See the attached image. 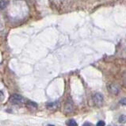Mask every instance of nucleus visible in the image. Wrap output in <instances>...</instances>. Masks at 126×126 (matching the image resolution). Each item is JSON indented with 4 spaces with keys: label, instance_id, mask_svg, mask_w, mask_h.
<instances>
[{
    "label": "nucleus",
    "instance_id": "obj_3",
    "mask_svg": "<svg viewBox=\"0 0 126 126\" xmlns=\"http://www.w3.org/2000/svg\"><path fill=\"white\" fill-rule=\"evenodd\" d=\"M74 109H75L74 103L71 100L67 101V102L65 103V106H64V112L66 113H73Z\"/></svg>",
    "mask_w": 126,
    "mask_h": 126
},
{
    "label": "nucleus",
    "instance_id": "obj_14",
    "mask_svg": "<svg viewBox=\"0 0 126 126\" xmlns=\"http://www.w3.org/2000/svg\"><path fill=\"white\" fill-rule=\"evenodd\" d=\"M83 126H93L92 124H90V122H85Z\"/></svg>",
    "mask_w": 126,
    "mask_h": 126
},
{
    "label": "nucleus",
    "instance_id": "obj_10",
    "mask_svg": "<svg viewBox=\"0 0 126 126\" xmlns=\"http://www.w3.org/2000/svg\"><path fill=\"white\" fill-rule=\"evenodd\" d=\"M122 81H123V84H124V86H126V72L123 74V75H122Z\"/></svg>",
    "mask_w": 126,
    "mask_h": 126
},
{
    "label": "nucleus",
    "instance_id": "obj_7",
    "mask_svg": "<svg viewBox=\"0 0 126 126\" xmlns=\"http://www.w3.org/2000/svg\"><path fill=\"white\" fill-rule=\"evenodd\" d=\"M8 2L7 0H1L0 1V10H4L7 7Z\"/></svg>",
    "mask_w": 126,
    "mask_h": 126
},
{
    "label": "nucleus",
    "instance_id": "obj_6",
    "mask_svg": "<svg viewBox=\"0 0 126 126\" xmlns=\"http://www.w3.org/2000/svg\"><path fill=\"white\" fill-rule=\"evenodd\" d=\"M26 106H27V107H29L30 109H33L37 108V104L36 102H33L29 101V100H28L26 102Z\"/></svg>",
    "mask_w": 126,
    "mask_h": 126
},
{
    "label": "nucleus",
    "instance_id": "obj_16",
    "mask_svg": "<svg viewBox=\"0 0 126 126\" xmlns=\"http://www.w3.org/2000/svg\"><path fill=\"white\" fill-rule=\"evenodd\" d=\"M48 126H54V125H48Z\"/></svg>",
    "mask_w": 126,
    "mask_h": 126
},
{
    "label": "nucleus",
    "instance_id": "obj_8",
    "mask_svg": "<svg viewBox=\"0 0 126 126\" xmlns=\"http://www.w3.org/2000/svg\"><path fill=\"white\" fill-rule=\"evenodd\" d=\"M67 126H78V124L74 119H70L67 121Z\"/></svg>",
    "mask_w": 126,
    "mask_h": 126
},
{
    "label": "nucleus",
    "instance_id": "obj_2",
    "mask_svg": "<svg viewBox=\"0 0 126 126\" xmlns=\"http://www.w3.org/2000/svg\"><path fill=\"white\" fill-rule=\"evenodd\" d=\"M93 102H94V105L96 106H102L103 105V102H104V98L102 96V94L100 93H95L93 96Z\"/></svg>",
    "mask_w": 126,
    "mask_h": 126
},
{
    "label": "nucleus",
    "instance_id": "obj_12",
    "mask_svg": "<svg viewBox=\"0 0 126 126\" xmlns=\"http://www.w3.org/2000/svg\"><path fill=\"white\" fill-rule=\"evenodd\" d=\"M120 104L122 106H125L126 105V98H122V99L120 101Z\"/></svg>",
    "mask_w": 126,
    "mask_h": 126
},
{
    "label": "nucleus",
    "instance_id": "obj_11",
    "mask_svg": "<svg viewBox=\"0 0 126 126\" xmlns=\"http://www.w3.org/2000/svg\"><path fill=\"white\" fill-rule=\"evenodd\" d=\"M105 122L103 121V120H99L98 123H97V125L96 126H105Z\"/></svg>",
    "mask_w": 126,
    "mask_h": 126
},
{
    "label": "nucleus",
    "instance_id": "obj_9",
    "mask_svg": "<svg viewBox=\"0 0 126 126\" xmlns=\"http://www.w3.org/2000/svg\"><path fill=\"white\" fill-rule=\"evenodd\" d=\"M118 120L120 124H125V123H126V116L125 115H120Z\"/></svg>",
    "mask_w": 126,
    "mask_h": 126
},
{
    "label": "nucleus",
    "instance_id": "obj_15",
    "mask_svg": "<svg viewBox=\"0 0 126 126\" xmlns=\"http://www.w3.org/2000/svg\"><path fill=\"white\" fill-rule=\"evenodd\" d=\"M108 126H116V125H108Z\"/></svg>",
    "mask_w": 126,
    "mask_h": 126
},
{
    "label": "nucleus",
    "instance_id": "obj_5",
    "mask_svg": "<svg viewBox=\"0 0 126 126\" xmlns=\"http://www.w3.org/2000/svg\"><path fill=\"white\" fill-rule=\"evenodd\" d=\"M60 106V102H50L47 104V108L50 110H56L59 108Z\"/></svg>",
    "mask_w": 126,
    "mask_h": 126
},
{
    "label": "nucleus",
    "instance_id": "obj_4",
    "mask_svg": "<svg viewBox=\"0 0 126 126\" xmlns=\"http://www.w3.org/2000/svg\"><path fill=\"white\" fill-rule=\"evenodd\" d=\"M108 90L111 94L116 95L120 91V86L116 83H111L108 86Z\"/></svg>",
    "mask_w": 126,
    "mask_h": 126
},
{
    "label": "nucleus",
    "instance_id": "obj_13",
    "mask_svg": "<svg viewBox=\"0 0 126 126\" xmlns=\"http://www.w3.org/2000/svg\"><path fill=\"white\" fill-rule=\"evenodd\" d=\"M4 98H5V96H4L3 92L0 90V101H2V100H3V99H4Z\"/></svg>",
    "mask_w": 126,
    "mask_h": 126
},
{
    "label": "nucleus",
    "instance_id": "obj_1",
    "mask_svg": "<svg viewBox=\"0 0 126 126\" xmlns=\"http://www.w3.org/2000/svg\"><path fill=\"white\" fill-rule=\"evenodd\" d=\"M10 102L15 105H20L25 102V98L19 94H13L10 97Z\"/></svg>",
    "mask_w": 126,
    "mask_h": 126
}]
</instances>
